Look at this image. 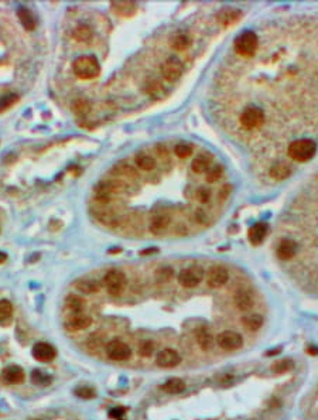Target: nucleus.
Listing matches in <instances>:
<instances>
[{
	"label": "nucleus",
	"instance_id": "nucleus-1",
	"mask_svg": "<svg viewBox=\"0 0 318 420\" xmlns=\"http://www.w3.org/2000/svg\"><path fill=\"white\" fill-rule=\"evenodd\" d=\"M72 71L81 79H94L101 74V65L94 55H81L72 62Z\"/></svg>",
	"mask_w": 318,
	"mask_h": 420
},
{
	"label": "nucleus",
	"instance_id": "nucleus-2",
	"mask_svg": "<svg viewBox=\"0 0 318 420\" xmlns=\"http://www.w3.org/2000/svg\"><path fill=\"white\" fill-rule=\"evenodd\" d=\"M289 156L296 161H309L310 158L317 151V143L311 139H299L294 140L292 144L289 146Z\"/></svg>",
	"mask_w": 318,
	"mask_h": 420
},
{
	"label": "nucleus",
	"instance_id": "nucleus-3",
	"mask_svg": "<svg viewBox=\"0 0 318 420\" xmlns=\"http://www.w3.org/2000/svg\"><path fill=\"white\" fill-rule=\"evenodd\" d=\"M259 40L253 31H245L235 40V51L242 57H252L256 53Z\"/></svg>",
	"mask_w": 318,
	"mask_h": 420
},
{
	"label": "nucleus",
	"instance_id": "nucleus-4",
	"mask_svg": "<svg viewBox=\"0 0 318 420\" xmlns=\"http://www.w3.org/2000/svg\"><path fill=\"white\" fill-rule=\"evenodd\" d=\"M263 122H265V114H263L262 108H259V106H247L240 114V125L246 131L257 129L259 126L263 125Z\"/></svg>",
	"mask_w": 318,
	"mask_h": 420
},
{
	"label": "nucleus",
	"instance_id": "nucleus-5",
	"mask_svg": "<svg viewBox=\"0 0 318 420\" xmlns=\"http://www.w3.org/2000/svg\"><path fill=\"white\" fill-rule=\"evenodd\" d=\"M105 287L110 296H120L126 287V276L123 272L120 271H109L105 275Z\"/></svg>",
	"mask_w": 318,
	"mask_h": 420
},
{
	"label": "nucleus",
	"instance_id": "nucleus-6",
	"mask_svg": "<svg viewBox=\"0 0 318 420\" xmlns=\"http://www.w3.org/2000/svg\"><path fill=\"white\" fill-rule=\"evenodd\" d=\"M204 276H205V272H204L203 268L198 266V265H193V266H188V268L181 271L180 276H178V281L183 287L191 289V287L198 286L203 281Z\"/></svg>",
	"mask_w": 318,
	"mask_h": 420
},
{
	"label": "nucleus",
	"instance_id": "nucleus-7",
	"mask_svg": "<svg viewBox=\"0 0 318 420\" xmlns=\"http://www.w3.org/2000/svg\"><path fill=\"white\" fill-rule=\"evenodd\" d=\"M123 188L122 181H101L95 188V198L101 204H106L112 200L115 194L123 191Z\"/></svg>",
	"mask_w": 318,
	"mask_h": 420
},
{
	"label": "nucleus",
	"instance_id": "nucleus-8",
	"mask_svg": "<svg viewBox=\"0 0 318 420\" xmlns=\"http://www.w3.org/2000/svg\"><path fill=\"white\" fill-rule=\"evenodd\" d=\"M183 62L178 57H168L166 61L161 64V75L166 81H177L183 74Z\"/></svg>",
	"mask_w": 318,
	"mask_h": 420
},
{
	"label": "nucleus",
	"instance_id": "nucleus-9",
	"mask_svg": "<svg viewBox=\"0 0 318 420\" xmlns=\"http://www.w3.org/2000/svg\"><path fill=\"white\" fill-rule=\"evenodd\" d=\"M106 354L113 361H127L132 357V350L126 342L120 341V340H113L107 344Z\"/></svg>",
	"mask_w": 318,
	"mask_h": 420
},
{
	"label": "nucleus",
	"instance_id": "nucleus-10",
	"mask_svg": "<svg viewBox=\"0 0 318 420\" xmlns=\"http://www.w3.org/2000/svg\"><path fill=\"white\" fill-rule=\"evenodd\" d=\"M216 344L218 347L223 351H236L242 347V337L236 331H222L216 337Z\"/></svg>",
	"mask_w": 318,
	"mask_h": 420
},
{
	"label": "nucleus",
	"instance_id": "nucleus-11",
	"mask_svg": "<svg viewBox=\"0 0 318 420\" xmlns=\"http://www.w3.org/2000/svg\"><path fill=\"white\" fill-rule=\"evenodd\" d=\"M229 279V272L222 265H215L207 272V283L211 287H221Z\"/></svg>",
	"mask_w": 318,
	"mask_h": 420
},
{
	"label": "nucleus",
	"instance_id": "nucleus-12",
	"mask_svg": "<svg viewBox=\"0 0 318 420\" xmlns=\"http://www.w3.org/2000/svg\"><path fill=\"white\" fill-rule=\"evenodd\" d=\"M92 324V318L89 315L84 314V313H77V314H71L67 320H65V327L71 330V331H81L88 328L89 325Z\"/></svg>",
	"mask_w": 318,
	"mask_h": 420
},
{
	"label": "nucleus",
	"instance_id": "nucleus-13",
	"mask_svg": "<svg viewBox=\"0 0 318 420\" xmlns=\"http://www.w3.org/2000/svg\"><path fill=\"white\" fill-rule=\"evenodd\" d=\"M55 348L48 342H37L33 347V357L40 362H50L55 358Z\"/></svg>",
	"mask_w": 318,
	"mask_h": 420
},
{
	"label": "nucleus",
	"instance_id": "nucleus-14",
	"mask_svg": "<svg viewBox=\"0 0 318 420\" xmlns=\"http://www.w3.org/2000/svg\"><path fill=\"white\" fill-rule=\"evenodd\" d=\"M181 362V357L177 351L171 348L160 351L157 355V365L161 368H174Z\"/></svg>",
	"mask_w": 318,
	"mask_h": 420
},
{
	"label": "nucleus",
	"instance_id": "nucleus-15",
	"mask_svg": "<svg viewBox=\"0 0 318 420\" xmlns=\"http://www.w3.org/2000/svg\"><path fill=\"white\" fill-rule=\"evenodd\" d=\"M233 303H235V306L238 307L239 310L246 311V310L253 307V304H255V297H253V294L250 293V290L239 289L238 291L235 293V296H233Z\"/></svg>",
	"mask_w": 318,
	"mask_h": 420
},
{
	"label": "nucleus",
	"instance_id": "nucleus-16",
	"mask_svg": "<svg viewBox=\"0 0 318 420\" xmlns=\"http://www.w3.org/2000/svg\"><path fill=\"white\" fill-rule=\"evenodd\" d=\"M195 340L203 351H210L213 347V337L207 327H198L195 330Z\"/></svg>",
	"mask_w": 318,
	"mask_h": 420
},
{
	"label": "nucleus",
	"instance_id": "nucleus-17",
	"mask_svg": "<svg viewBox=\"0 0 318 420\" xmlns=\"http://www.w3.org/2000/svg\"><path fill=\"white\" fill-rule=\"evenodd\" d=\"M297 252V244L293 239H283L277 246V256L280 261H290Z\"/></svg>",
	"mask_w": 318,
	"mask_h": 420
},
{
	"label": "nucleus",
	"instance_id": "nucleus-18",
	"mask_svg": "<svg viewBox=\"0 0 318 420\" xmlns=\"http://www.w3.org/2000/svg\"><path fill=\"white\" fill-rule=\"evenodd\" d=\"M3 379H4V382L11 384V385L21 384L24 381V371L17 365H10L3 371Z\"/></svg>",
	"mask_w": 318,
	"mask_h": 420
},
{
	"label": "nucleus",
	"instance_id": "nucleus-19",
	"mask_svg": "<svg viewBox=\"0 0 318 420\" xmlns=\"http://www.w3.org/2000/svg\"><path fill=\"white\" fill-rule=\"evenodd\" d=\"M266 234H267V225L263 224V222H257V224H255L253 227L249 229L247 237H249L250 244H253V245H260V244L263 242V239L266 238Z\"/></svg>",
	"mask_w": 318,
	"mask_h": 420
},
{
	"label": "nucleus",
	"instance_id": "nucleus-20",
	"mask_svg": "<svg viewBox=\"0 0 318 420\" xmlns=\"http://www.w3.org/2000/svg\"><path fill=\"white\" fill-rule=\"evenodd\" d=\"M17 16L26 30H28V31H33V30H34L35 26H37V20H35L34 14H33L31 10L27 9V7H18Z\"/></svg>",
	"mask_w": 318,
	"mask_h": 420
},
{
	"label": "nucleus",
	"instance_id": "nucleus-21",
	"mask_svg": "<svg viewBox=\"0 0 318 420\" xmlns=\"http://www.w3.org/2000/svg\"><path fill=\"white\" fill-rule=\"evenodd\" d=\"M211 161H212L211 156L203 153V154L197 156V157L193 160L191 168H193V171H195L197 174H203V173L208 171V170L211 168Z\"/></svg>",
	"mask_w": 318,
	"mask_h": 420
},
{
	"label": "nucleus",
	"instance_id": "nucleus-22",
	"mask_svg": "<svg viewBox=\"0 0 318 420\" xmlns=\"http://www.w3.org/2000/svg\"><path fill=\"white\" fill-rule=\"evenodd\" d=\"M170 217L167 214H156L150 219V231L153 234H160L161 231H164L170 225Z\"/></svg>",
	"mask_w": 318,
	"mask_h": 420
},
{
	"label": "nucleus",
	"instance_id": "nucleus-23",
	"mask_svg": "<svg viewBox=\"0 0 318 420\" xmlns=\"http://www.w3.org/2000/svg\"><path fill=\"white\" fill-rule=\"evenodd\" d=\"M190 44H191L190 35L187 34V33H183V31H178L176 34L171 35V38H170V45H171L174 50H178V51L188 48Z\"/></svg>",
	"mask_w": 318,
	"mask_h": 420
},
{
	"label": "nucleus",
	"instance_id": "nucleus-24",
	"mask_svg": "<svg viewBox=\"0 0 318 420\" xmlns=\"http://www.w3.org/2000/svg\"><path fill=\"white\" fill-rule=\"evenodd\" d=\"M240 18V11L236 9H222L218 13V20L219 23H222L223 26H229L236 23Z\"/></svg>",
	"mask_w": 318,
	"mask_h": 420
},
{
	"label": "nucleus",
	"instance_id": "nucleus-25",
	"mask_svg": "<svg viewBox=\"0 0 318 420\" xmlns=\"http://www.w3.org/2000/svg\"><path fill=\"white\" fill-rule=\"evenodd\" d=\"M65 306L67 308L70 310L72 314H77V313H84V308H85V300L80 296H75V294H70L68 297L65 298Z\"/></svg>",
	"mask_w": 318,
	"mask_h": 420
},
{
	"label": "nucleus",
	"instance_id": "nucleus-26",
	"mask_svg": "<svg viewBox=\"0 0 318 420\" xmlns=\"http://www.w3.org/2000/svg\"><path fill=\"white\" fill-rule=\"evenodd\" d=\"M290 174H292V168L287 166L286 163H283V161L274 163L272 168H270V175L273 177L274 180H279V181L287 178Z\"/></svg>",
	"mask_w": 318,
	"mask_h": 420
},
{
	"label": "nucleus",
	"instance_id": "nucleus-27",
	"mask_svg": "<svg viewBox=\"0 0 318 420\" xmlns=\"http://www.w3.org/2000/svg\"><path fill=\"white\" fill-rule=\"evenodd\" d=\"M242 325L249 331H257L263 325V317L260 314L245 315L242 318Z\"/></svg>",
	"mask_w": 318,
	"mask_h": 420
},
{
	"label": "nucleus",
	"instance_id": "nucleus-28",
	"mask_svg": "<svg viewBox=\"0 0 318 420\" xmlns=\"http://www.w3.org/2000/svg\"><path fill=\"white\" fill-rule=\"evenodd\" d=\"M161 388H163V391H164L166 394L177 395L181 394V392L186 389V384H184V381L180 379V378H173V379L167 381Z\"/></svg>",
	"mask_w": 318,
	"mask_h": 420
},
{
	"label": "nucleus",
	"instance_id": "nucleus-29",
	"mask_svg": "<svg viewBox=\"0 0 318 420\" xmlns=\"http://www.w3.org/2000/svg\"><path fill=\"white\" fill-rule=\"evenodd\" d=\"M136 164L143 171H151L156 167V160L146 153H139L136 154Z\"/></svg>",
	"mask_w": 318,
	"mask_h": 420
},
{
	"label": "nucleus",
	"instance_id": "nucleus-30",
	"mask_svg": "<svg viewBox=\"0 0 318 420\" xmlns=\"http://www.w3.org/2000/svg\"><path fill=\"white\" fill-rule=\"evenodd\" d=\"M75 287H77V290H80L81 293H84V294H94V293H97L98 290H99V284H98L97 280L84 279L77 281Z\"/></svg>",
	"mask_w": 318,
	"mask_h": 420
},
{
	"label": "nucleus",
	"instance_id": "nucleus-31",
	"mask_svg": "<svg viewBox=\"0 0 318 420\" xmlns=\"http://www.w3.org/2000/svg\"><path fill=\"white\" fill-rule=\"evenodd\" d=\"M92 28L87 24H80L74 30V38L80 43H87L92 38Z\"/></svg>",
	"mask_w": 318,
	"mask_h": 420
},
{
	"label": "nucleus",
	"instance_id": "nucleus-32",
	"mask_svg": "<svg viewBox=\"0 0 318 420\" xmlns=\"http://www.w3.org/2000/svg\"><path fill=\"white\" fill-rule=\"evenodd\" d=\"M112 7L120 16H129V14H133L136 11V6L132 1H117V3L112 4Z\"/></svg>",
	"mask_w": 318,
	"mask_h": 420
},
{
	"label": "nucleus",
	"instance_id": "nucleus-33",
	"mask_svg": "<svg viewBox=\"0 0 318 420\" xmlns=\"http://www.w3.org/2000/svg\"><path fill=\"white\" fill-rule=\"evenodd\" d=\"M31 381H33V384H35V385L38 386H47L53 382L51 377H50L48 374L43 372V371H40V369L33 371V374H31Z\"/></svg>",
	"mask_w": 318,
	"mask_h": 420
},
{
	"label": "nucleus",
	"instance_id": "nucleus-34",
	"mask_svg": "<svg viewBox=\"0 0 318 420\" xmlns=\"http://www.w3.org/2000/svg\"><path fill=\"white\" fill-rule=\"evenodd\" d=\"M13 315V306L9 300H0V324L9 321Z\"/></svg>",
	"mask_w": 318,
	"mask_h": 420
},
{
	"label": "nucleus",
	"instance_id": "nucleus-35",
	"mask_svg": "<svg viewBox=\"0 0 318 420\" xmlns=\"http://www.w3.org/2000/svg\"><path fill=\"white\" fill-rule=\"evenodd\" d=\"M292 368H293L292 359H283V361H277V362H274L273 367H272V371H273L274 374L282 375V374L289 372Z\"/></svg>",
	"mask_w": 318,
	"mask_h": 420
},
{
	"label": "nucleus",
	"instance_id": "nucleus-36",
	"mask_svg": "<svg viewBox=\"0 0 318 420\" xmlns=\"http://www.w3.org/2000/svg\"><path fill=\"white\" fill-rule=\"evenodd\" d=\"M222 173H223V167L213 166V167H211L208 171H207L205 178H207V181H208V183H216V181L221 178Z\"/></svg>",
	"mask_w": 318,
	"mask_h": 420
},
{
	"label": "nucleus",
	"instance_id": "nucleus-37",
	"mask_svg": "<svg viewBox=\"0 0 318 420\" xmlns=\"http://www.w3.org/2000/svg\"><path fill=\"white\" fill-rule=\"evenodd\" d=\"M174 153H176L177 157L187 158L193 154V147L190 144H187V143H178L174 147Z\"/></svg>",
	"mask_w": 318,
	"mask_h": 420
},
{
	"label": "nucleus",
	"instance_id": "nucleus-38",
	"mask_svg": "<svg viewBox=\"0 0 318 420\" xmlns=\"http://www.w3.org/2000/svg\"><path fill=\"white\" fill-rule=\"evenodd\" d=\"M17 99L18 97L16 94H6V95H3V97L0 98V112L9 109L10 106L13 105Z\"/></svg>",
	"mask_w": 318,
	"mask_h": 420
},
{
	"label": "nucleus",
	"instance_id": "nucleus-39",
	"mask_svg": "<svg viewBox=\"0 0 318 420\" xmlns=\"http://www.w3.org/2000/svg\"><path fill=\"white\" fill-rule=\"evenodd\" d=\"M74 394L77 395L78 398H82V399H94L95 398V391L89 386H81V388H77L74 391Z\"/></svg>",
	"mask_w": 318,
	"mask_h": 420
},
{
	"label": "nucleus",
	"instance_id": "nucleus-40",
	"mask_svg": "<svg viewBox=\"0 0 318 420\" xmlns=\"http://www.w3.org/2000/svg\"><path fill=\"white\" fill-rule=\"evenodd\" d=\"M139 351H140L141 357H150L154 352V342L150 340H144L139 344Z\"/></svg>",
	"mask_w": 318,
	"mask_h": 420
},
{
	"label": "nucleus",
	"instance_id": "nucleus-41",
	"mask_svg": "<svg viewBox=\"0 0 318 420\" xmlns=\"http://www.w3.org/2000/svg\"><path fill=\"white\" fill-rule=\"evenodd\" d=\"M173 279V269L171 268H161L159 272H157V281L159 283H168L170 280Z\"/></svg>",
	"mask_w": 318,
	"mask_h": 420
},
{
	"label": "nucleus",
	"instance_id": "nucleus-42",
	"mask_svg": "<svg viewBox=\"0 0 318 420\" xmlns=\"http://www.w3.org/2000/svg\"><path fill=\"white\" fill-rule=\"evenodd\" d=\"M195 197H197V200L201 204H205V202L210 201V198H211V191L208 188H205V187H200L197 190V193H195Z\"/></svg>",
	"mask_w": 318,
	"mask_h": 420
},
{
	"label": "nucleus",
	"instance_id": "nucleus-43",
	"mask_svg": "<svg viewBox=\"0 0 318 420\" xmlns=\"http://www.w3.org/2000/svg\"><path fill=\"white\" fill-rule=\"evenodd\" d=\"M74 109H75V112L77 114H87L89 111V105L87 101H84V99H78V101H75L74 102Z\"/></svg>",
	"mask_w": 318,
	"mask_h": 420
},
{
	"label": "nucleus",
	"instance_id": "nucleus-44",
	"mask_svg": "<svg viewBox=\"0 0 318 420\" xmlns=\"http://www.w3.org/2000/svg\"><path fill=\"white\" fill-rule=\"evenodd\" d=\"M123 415H124L123 408L113 409V411H110V413H109V416H110V418H115V419H117V420H122V416H123Z\"/></svg>",
	"mask_w": 318,
	"mask_h": 420
},
{
	"label": "nucleus",
	"instance_id": "nucleus-45",
	"mask_svg": "<svg viewBox=\"0 0 318 420\" xmlns=\"http://www.w3.org/2000/svg\"><path fill=\"white\" fill-rule=\"evenodd\" d=\"M195 219H197L200 224H205V222H207V214H204L203 211H197V212H195Z\"/></svg>",
	"mask_w": 318,
	"mask_h": 420
},
{
	"label": "nucleus",
	"instance_id": "nucleus-46",
	"mask_svg": "<svg viewBox=\"0 0 318 420\" xmlns=\"http://www.w3.org/2000/svg\"><path fill=\"white\" fill-rule=\"evenodd\" d=\"M311 354V355H317L318 354V348H314V347H309V350H307Z\"/></svg>",
	"mask_w": 318,
	"mask_h": 420
},
{
	"label": "nucleus",
	"instance_id": "nucleus-47",
	"mask_svg": "<svg viewBox=\"0 0 318 420\" xmlns=\"http://www.w3.org/2000/svg\"><path fill=\"white\" fill-rule=\"evenodd\" d=\"M4 259H6V255L1 254V252H0V262H3Z\"/></svg>",
	"mask_w": 318,
	"mask_h": 420
}]
</instances>
